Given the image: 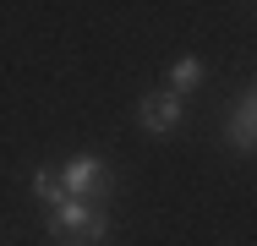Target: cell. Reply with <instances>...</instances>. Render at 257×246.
Masks as SVG:
<instances>
[{
  "label": "cell",
  "mask_w": 257,
  "mask_h": 246,
  "mask_svg": "<svg viewBox=\"0 0 257 246\" xmlns=\"http://www.w3.org/2000/svg\"><path fill=\"white\" fill-rule=\"evenodd\" d=\"M44 230H50L55 246H104L109 219H104V208H93V202L66 197L60 208H50V213H44Z\"/></svg>",
  "instance_id": "obj_1"
},
{
  "label": "cell",
  "mask_w": 257,
  "mask_h": 246,
  "mask_svg": "<svg viewBox=\"0 0 257 246\" xmlns=\"http://www.w3.org/2000/svg\"><path fill=\"white\" fill-rule=\"evenodd\" d=\"M60 186L77 197V202L104 208V202L115 197V170L104 164L99 153H71V159H66V170H60Z\"/></svg>",
  "instance_id": "obj_2"
},
{
  "label": "cell",
  "mask_w": 257,
  "mask_h": 246,
  "mask_svg": "<svg viewBox=\"0 0 257 246\" xmlns=\"http://www.w3.org/2000/svg\"><path fill=\"white\" fill-rule=\"evenodd\" d=\"M137 120H143L154 137H164V132H175V126L186 120V104H181V93L164 88V93H148L143 104H137Z\"/></svg>",
  "instance_id": "obj_3"
},
{
  "label": "cell",
  "mask_w": 257,
  "mask_h": 246,
  "mask_svg": "<svg viewBox=\"0 0 257 246\" xmlns=\"http://www.w3.org/2000/svg\"><path fill=\"white\" fill-rule=\"evenodd\" d=\"M224 137L230 148H241V153H257V98L246 93L235 109H230V120H224Z\"/></svg>",
  "instance_id": "obj_4"
},
{
  "label": "cell",
  "mask_w": 257,
  "mask_h": 246,
  "mask_svg": "<svg viewBox=\"0 0 257 246\" xmlns=\"http://www.w3.org/2000/svg\"><path fill=\"white\" fill-rule=\"evenodd\" d=\"M197 82H203V60H197V55L170 60V93H192Z\"/></svg>",
  "instance_id": "obj_5"
},
{
  "label": "cell",
  "mask_w": 257,
  "mask_h": 246,
  "mask_svg": "<svg viewBox=\"0 0 257 246\" xmlns=\"http://www.w3.org/2000/svg\"><path fill=\"white\" fill-rule=\"evenodd\" d=\"M33 197H39V202H44V213H50V208H60L71 192L60 186V175H55V170H39V175H33Z\"/></svg>",
  "instance_id": "obj_6"
},
{
  "label": "cell",
  "mask_w": 257,
  "mask_h": 246,
  "mask_svg": "<svg viewBox=\"0 0 257 246\" xmlns=\"http://www.w3.org/2000/svg\"><path fill=\"white\" fill-rule=\"evenodd\" d=\"M252 98H257V88H252Z\"/></svg>",
  "instance_id": "obj_7"
}]
</instances>
